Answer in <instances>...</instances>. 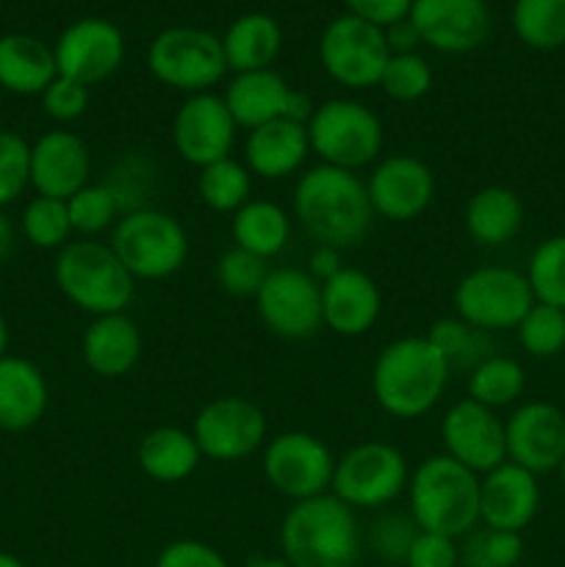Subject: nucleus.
Here are the masks:
<instances>
[{
	"label": "nucleus",
	"mask_w": 565,
	"mask_h": 567,
	"mask_svg": "<svg viewBox=\"0 0 565 567\" xmlns=\"http://www.w3.org/2000/svg\"><path fill=\"white\" fill-rule=\"evenodd\" d=\"M557 474H559V482H563V487H565V457H563V463H559Z\"/></svg>",
	"instance_id": "58"
},
{
	"label": "nucleus",
	"mask_w": 565,
	"mask_h": 567,
	"mask_svg": "<svg viewBox=\"0 0 565 567\" xmlns=\"http://www.w3.org/2000/svg\"><path fill=\"white\" fill-rule=\"evenodd\" d=\"M427 338L443 354V360H446L452 371H471L476 363H482V360L493 354L487 332L474 330V327L465 324L458 316H443V319L432 321L430 330H427Z\"/></svg>",
	"instance_id": "36"
},
{
	"label": "nucleus",
	"mask_w": 565,
	"mask_h": 567,
	"mask_svg": "<svg viewBox=\"0 0 565 567\" xmlns=\"http://www.w3.org/2000/svg\"><path fill=\"white\" fill-rule=\"evenodd\" d=\"M50 388L42 369L20 354L0 358V430L25 432L44 419Z\"/></svg>",
	"instance_id": "26"
},
{
	"label": "nucleus",
	"mask_w": 565,
	"mask_h": 567,
	"mask_svg": "<svg viewBox=\"0 0 565 567\" xmlns=\"http://www.w3.org/2000/svg\"><path fill=\"white\" fill-rule=\"evenodd\" d=\"M482 476L446 454H430L410 468L408 513L421 532L460 540L480 526Z\"/></svg>",
	"instance_id": "3"
},
{
	"label": "nucleus",
	"mask_w": 565,
	"mask_h": 567,
	"mask_svg": "<svg viewBox=\"0 0 565 567\" xmlns=\"http://www.w3.org/2000/svg\"><path fill=\"white\" fill-rule=\"evenodd\" d=\"M197 197L214 214L233 216L253 199V172L233 155L203 166L197 175Z\"/></svg>",
	"instance_id": "34"
},
{
	"label": "nucleus",
	"mask_w": 565,
	"mask_h": 567,
	"mask_svg": "<svg viewBox=\"0 0 565 567\" xmlns=\"http://www.w3.org/2000/svg\"><path fill=\"white\" fill-rule=\"evenodd\" d=\"M53 280L66 302L94 316L125 313L136 297V280L122 266L109 241L78 238L61 247L53 260Z\"/></svg>",
	"instance_id": "5"
},
{
	"label": "nucleus",
	"mask_w": 565,
	"mask_h": 567,
	"mask_svg": "<svg viewBox=\"0 0 565 567\" xmlns=\"http://www.w3.org/2000/svg\"><path fill=\"white\" fill-rule=\"evenodd\" d=\"M343 3H347L349 14L377 28H388L404 20L413 9V0H343Z\"/></svg>",
	"instance_id": "50"
},
{
	"label": "nucleus",
	"mask_w": 565,
	"mask_h": 567,
	"mask_svg": "<svg viewBox=\"0 0 565 567\" xmlns=\"http://www.w3.org/2000/svg\"><path fill=\"white\" fill-rule=\"evenodd\" d=\"M260 471L271 491L286 496L291 504L305 502L330 493L336 454L310 432H280L260 449Z\"/></svg>",
	"instance_id": "11"
},
{
	"label": "nucleus",
	"mask_w": 565,
	"mask_h": 567,
	"mask_svg": "<svg viewBox=\"0 0 565 567\" xmlns=\"http://www.w3.org/2000/svg\"><path fill=\"white\" fill-rule=\"evenodd\" d=\"M266 275H269L266 260L238 247L225 249L214 269L216 286L236 299H255V293L264 286Z\"/></svg>",
	"instance_id": "43"
},
{
	"label": "nucleus",
	"mask_w": 565,
	"mask_h": 567,
	"mask_svg": "<svg viewBox=\"0 0 565 567\" xmlns=\"http://www.w3.org/2000/svg\"><path fill=\"white\" fill-rule=\"evenodd\" d=\"M9 354V324H6L3 313H0V358Z\"/></svg>",
	"instance_id": "56"
},
{
	"label": "nucleus",
	"mask_w": 565,
	"mask_h": 567,
	"mask_svg": "<svg viewBox=\"0 0 565 567\" xmlns=\"http://www.w3.org/2000/svg\"><path fill=\"white\" fill-rule=\"evenodd\" d=\"M410 22L421 44L446 55H463L480 48L491 31L485 0H413Z\"/></svg>",
	"instance_id": "20"
},
{
	"label": "nucleus",
	"mask_w": 565,
	"mask_h": 567,
	"mask_svg": "<svg viewBox=\"0 0 565 567\" xmlns=\"http://www.w3.org/2000/svg\"><path fill=\"white\" fill-rule=\"evenodd\" d=\"M510 22L526 48H565V0H515Z\"/></svg>",
	"instance_id": "35"
},
{
	"label": "nucleus",
	"mask_w": 565,
	"mask_h": 567,
	"mask_svg": "<svg viewBox=\"0 0 565 567\" xmlns=\"http://www.w3.org/2000/svg\"><path fill=\"white\" fill-rule=\"evenodd\" d=\"M136 463L147 480L158 482V485H177L199 468L203 452H199L192 430L164 424L150 430L138 441Z\"/></svg>",
	"instance_id": "30"
},
{
	"label": "nucleus",
	"mask_w": 565,
	"mask_h": 567,
	"mask_svg": "<svg viewBox=\"0 0 565 567\" xmlns=\"http://www.w3.org/2000/svg\"><path fill=\"white\" fill-rule=\"evenodd\" d=\"M380 89L397 103H415L432 89V66L421 53L391 55L382 70Z\"/></svg>",
	"instance_id": "42"
},
{
	"label": "nucleus",
	"mask_w": 565,
	"mask_h": 567,
	"mask_svg": "<svg viewBox=\"0 0 565 567\" xmlns=\"http://www.w3.org/2000/svg\"><path fill=\"white\" fill-rule=\"evenodd\" d=\"M526 219L524 199L507 186H482L469 197L463 225L480 247H504L521 233Z\"/></svg>",
	"instance_id": "27"
},
{
	"label": "nucleus",
	"mask_w": 565,
	"mask_h": 567,
	"mask_svg": "<svg viewBox=\"0 0 565 567\" xmlns=\"http://www.w3.org/2000/svg\"><path fill=\"white\" fill-rule=\"evenodd\" d=\"M316 103L310 100V94L299 92V89H291L286 100V109H282V120L297 122V125H308V120L314 116Z\"/></svg>",
	"instance_id": "53"
},
{
	"label": "nucleus",
	"mask_w": 565,
	"mask_h": 567,
	"mask_svg": "<svg viewBox=\"0 0 565 567\" xmlns=\"http://www.w3.org/2000/svg\"><path fill=\"white\" fill-rule=\"evenodd\" d=\"M172 147L186 164L203 166L233 155L238 125L227 111L225 97L216 92L188 94L172 116Z\"/></svg>",
	"instance_id": "15"
},
{
	"label": "nucleus",
	"mask_w": 565,
	"mask_h": 567,
	"mask_svg": "<svg viewBox=\"0 0 565 567\" xmlns=\"http://www.w3.org/2000/svg\"><path fill=\"white\" fill-rule=\"evenodd\" d=\"M291 86L275 70L238 72L225 89V105L242 131H255L266 122L282 120V109Z\"/></svg>",
	"instance_id": "29"
},
{
	"label": "nucleus",
	"mask_w": 565,
	"mask_h": 567,
	"mask_svg": "<svg viewBox=\"0 0 565 567\" xmlns=\"http://www.w3.org/2000/svg\"><path fill=\"white\" fill-rule=\"evenodd\" d=\"M92 183V153L75 131L55 127L31 144V186L42 197L70 199Z\"/></svg>",
	"instance_id": "21"
},
{
	"label": "nucleus",
	"mask_w": 565,
	"mask_h": 567,
	"mask_svg": "<svg viewBox=\"0 0 565 567\" xmlns=\"http://www.w3.org/2000/svg\"><path fill=\"white\" fill-rule=\"evenodd\" d=\"M541 509L537 476L515 463H502L487 471L480 485V526L496 532H521L535 520Z\"/></svg>",
	"instance_id": "22"
},
{
	"label": "nucleus",
	"mask_w": 565,
	"mask_h": 567,
	"mask_svg": "<svg viewBox=\"0 0 565 567\" xmlns=\"http://www.w3.org/2000/svg\"><path fill=\"white\" fill-rule=\"evenodd\" d=\"M465 546L460 548V565L463 567H518L524 557V540L515 532H496L476 526L465 535Z\"/></svg>",
	"instance_id": "41"
},
{
	"label": "nucleus",
	"mask_w": 565,
	"mask_h": 567,
	"mask_svg": "<svg viewBox=\"0 0 565 567\" xmlns=\"http://www.w3.org/2000/svg\"><path fill=\"white\" fill-rule=\"evenodd\" d=\"M142 330L125 313L94 316L81 338V358L92 374L103 380H120L136 369L142 358Z\"/></svg>",
	"instance_id": "24"
},
{
	"label": "nucleus",
	"mask_w": 565,
	"mask_h": 567,
	"mask_svg": "<svg viewBox=\"0 0 565 567\" xmlns=\"http://www.w3.org/2000/svg\"><path fill=\"white\" fill-rule=\"evenodd\" d=\"M59 75L86 89L109 81L125 61V37L105 17H81L61 31L53 44Z\"/></svg>",
	"instance_id": "16"
},
{
	"label": "nucleus",
	"mask_w": 565,
	"mask_h": 567,
	"mask_svg": "<svg viewBox=\"0 0 565 567\" xmlns=\"http://www.w3.org/2000/svg\"><path fill=\"white\" fill-rule=\"evenodd\" d=\"M366 192L380 219L413 221L435 199V172L415 155L393 153L371 166Z\"/></svg>",
	"instance_id": "18"
},
{
	"label": "nucleus",
	"mask_w": 565,
	"mask_h": 567,
	"mask_svg": "<svg viewBox=\"0 0 565 567\" xmlns=\"http://www.w3.org/2000/svg\"><path fill=\"white\" fill-rule=\"evenodd\" d=\"M341 269H343L341 249L327 247V244H316V249L310 252V260H308V275L314 277V280L327 282L330 277H336Z\"/></svg>",
	"instance_id": "52"
},
{
	"label": "nucleus",
	"mask_w": 565,
	"mask_h": 567,
	"mask_svg": "<svg viewBox=\"0 0 565 567\" xmlns=\"http://www.w3.org/2000/svg\"><path fill=\"white\" fill-rule=\"evenodd\" d=\"M59 75L53 48L31 33L0 37V89L17 97L42 94Z\"/></svg>",
	"instance_id": "28"
},
{
	"label": "nucleus",
	"mask_w": 565,
	"mask_h": 567,
	"mask_svg": "<svg viewBox=\"0 0 565 567\" xmlns=\"http://www.w3.org/2000/svg\"><path fill=\"white\" fill-rule=\"evenodd\" d=\"M454 316L480 332L515 330L535 305L530 280L513 266H480L465 271L452 291Z\"/></svg>",
	"instance_id": "10"
},
{
	"label": "nucleus",
	"mask_w": 565,
	"mask_h": 567,
	"mask_svg": "<svg viewBox=\"0 0 565 567\" xmlns=\"http://www.w3.org/2000/svg\"><path fill=\"white\" fill-rule=\"evenodd\" d=\"M443 454L458 460L476 476L507 463V443H504V419L496 410L482 408L474 399H460L441 419Z\"/></svg>",
	"instance_id": "17"
},
{
	"label": "nucleus",
	"mask_w": 565,
	"mask_h": 567,
	"mask_svg": "<svg viewBox=\"0 0 565 567\" xmlns=\"http://www.w3.org/2000/svg\"><path fill=\"white\" fill-rule=\"evenodd\" d=\"M305 131L310 155H316L319 164L347 172L371 169L386 144L380 116L352 97H332L316 105Z\"/></svg>",
	"instance_id": "6"
},
{
	"label": "nucleus",
	"mask_w": 565,
	"mask_h": 567,
	"mask_svg": "<svg viewBox=\"0 0 565 567\" xmlns=\"http://www.w3.org/2000/svg\"><path fill=\"white\" fill-rule=\"evenodd\" d=\"M415 535H419V526L410 518V513H386L371 526L369 543L388 563H404Z\"/></svg>",
	"instance_id": "46"
},
{
	"label": "nucleus",
	"mask_w": 565,
	"mask_h": 567,
	"mask_svg": "<svg viewBox=\"0 0 565 567\" xmlns=\"http://www.w3.org/2000/svg\"><path fill=\"white\" fill-rule=\"evenodd\" d=\"M310 155V142L305 125L288 120L266 122L247 131L244 138V166L260 181H286L305 169Z\"/></svg>",
	"instance_id": "25"
},
{
	"label": "nucleus",
	"mask_w": 565,
	"mask_h": 567,
	"mask_svg": "<svg viewBox=\"0 0 565 567\" xmlns=\"http://www.w3.org/2000/svg\"><path fill=\"white\" fill-rule=\"evenodd\" d=\"M380 286L363 269L343 266L336 277L321 282V324L336 336H366L380 321Z\"/></svg>",
	"instance_id": "23"
},
{
	"label": "nucleus",
	"mask_w": 565,
	"mask_h": 567,
	"mask_svg": "<svg viewBox=\"0 0 565 567\" xmlns=\"http://www.w3.org/2000/svg\"><path fill=\"white\" fill-rule=\"evenodd\" d=\"M408 457L388 441H360L336 457L330 493L352 509H386L404 496Z\"/></svg>",
	"instance_id": "8"
},
{
	"label": "nucleus",
	"mask_w": 565,
	"mask_h": 567,
	"mask_svg": "<svg viewBox=\"0 0 565 567\" xmlns=\"http://www.w3.org/2000/svg\"><path fill=\"white\" fill-rule=\"evenodd\" d=\"M222 50H225L227 72H233V75L271 70L282 50V31L275 17L249 11V14L236 17L227 25L225 37H222Z\"/></svg>",
	"instance_id": "31"
},
{
	"label": "nucleus",
	"mask_w": 565,
	"mask_h": 567,
	"mask_svg": "<svg viewBox=\"0 0 565 567\" xmlns=\"http://www.w3.org/2000/svg\"><path fill=\"white\" fill-rule=\"evenodd\" d=\"M391 50H388L382 28L358 20L352 14H341L321 31L319 61L321 70L343 89H371L380 86Z\"/></svg>",
	"instance_id": "13"
},
{
	"label": "nucleus",
	"mask_w": 565,
	"mask_h": 567,
	"mask_svg": "<svg viewBox=\"0 0 565 567\" xmlns=\"http://www.w3.org/2000/svg\"><path fill=\"white\" fill-rule=\"evenodd\" d=\"M282 559L294 567H358L360 526L355 509L332 493L294 502L280 520Z\"/></svg>",
	"instance_id": "4"
},
{
	"label": "nucleus",
	"mask_w": 565,
	"mask_h": 567,
	"mask_svg": "<svg viewBox=\"0 0 565 567\" xmlns=\"http://www.w3.org/2000/svg\"><path fill=\"white\" fill-rule=\"evenodd\" d=\"M192 435L203 460L238 463L253 457L269 441V421L260 404L247 396H216L197 410Z\"/></svg>",
	"instance_id": "12"
},
{
	"label": "nucleus",
	"mask_w": 565,
	"mask_h": 567,
	"mask_svg": "<svg viewBox=\"0 0 565 567\" xmlns=\"http://www.w3.org/2000/svg\"><path fill=\"white\" fill-rule=\"evenodd\" d=\"M111 177H105V186L114 192L116 203H120L122 214L138 208H150L147 205V192L153 194V164L142 155H131V158H122L120 164H114V169L109 172Z\"/></svg>",
	"instance_id": "45"
},
{
	"label": "nucleus",
	"mask_w": 565,
	"mask_h": 567,
	"mask_svg": "<svg viewBox=\"0 0 565 567\" xmlns=\"http://www.w3.org/2000/svg\"><path fill=\"white\" fill-rule=\"evenodd\" d=\"M515 338L530 358H554L565 349V310L535 302L515 327Z\"/></svg>",
	"instance_id": "40"
},
{
	"label": "nucleus",
	"mask_w": 565,
	"mask_h": 567,
	"mask_svg": "<svg viewBox=\"0 0 565 567\" xmlns=\"http://www.w3.org/2000/svg\"><path fill=\"white\" fill-rule=\"evenodd\" d=\"M31 186V144L17 131L0 127V208Z\"/></svg>",
	"instance_id": "44"
},
{
	"label": "nucleus",
	"mask_w": 565,
	"mask_h": 567,
	"mask_svg": "<svg viewBox=\"0 0 565 567\" xmlns=\"http://www.w3.org/2000/svg\"><path fill=\"white\" fill-rule=\"evenodd\" d=\"M39 100H42V109L50 120L59 122V125H70L86 114L89 89L72 78L55 75L53 83L39 94Z\"/></svg>",
	"instance_id": "47"
},
{
	"label": "nucleus",
	"mask_w": 565,
	"mask_h": 567,
	"mask_svg": "<svg viewBox=\"0 0 565 567\" xmlns=\"http://www.w3.org/2000/svg\"><path fill=\"white\" fill-rule=\"evenodd\" d=\"M408 567H458L460 548L454 537L435 535V532H421L413 537L404 563Z\"/></svg>",
	"instance_id": "48"
},
{
	"label": "nucleus",
	"mask_w": 565,
	"mask_h": 567,
	"mask_svg": "<svg viewBox=\"0 0 565 567\" xmlns=\"http://www.w3.org/2000/svg\"><path fill=\"white\" fill-rule=\"evenodd\" d=\"M0 567H25L20 563V559L14 557V554H9V551H0Z\"/></svg>",
	"instance_id": "57"
},
{
	"label": "nucleus",
	"mask_w": 565,
	"mask_h": 567,
	"mask_svg": "<svg viewBox=\"0 0 565 567\" xmlns=\"http://www.w3.org/2000/svg\"><path fill=\"white\" fill-rule=\"evenodd\" d=\"M155 567H230L214 546L203 540H175L161 548Z\"/></svg>",
	"instance_id": "49"
},
{
	"label": "nucleus",
	"mask_w": 565,
	"mask_h": 567,
	"mask_svg": "<svg viewBox=\"0 0 565 567\" xmlns=\"http://www.w3.org/2000/svg\"><path fill=\"white\" fill-rule=\"evenodd\" d=\"M507 460L530 474L559 468L565 457V413L552 402H524L504 419Z\"/></svg>",
	"instance_id": "19"
},
{
	"label": "nucleus",
	"mask_w": 565,
	"mask_h": 567,
	"mask_svg": "<svg viewBox=\"0 0 565 567\" xmlns=\"http://www.w3.org/2000/svg\"><path fill=\"white\" fill-rule=\"evenodd\" d=\"M14 247H17V227L14 221L9 219V214L0 208V266L9 264L11 255H14Z\"/></svg>",
	"instance_id": "54"
},
{
	"label": "nucleus",
	"mask_w": 565,
	"mask_h": 567,
	"mask_svg": "<svg viewBox=\"0 0 565 567\" xmlns=\"http://www.w3.org/2000/svg\"><path fill=\"white\" fill-rule=\"evenodd\" d=\"M66 210H70L72 233L81 238H97L105 230L111 233L122 216L120 203L105 183H89L72 194L66 199Z\"/></svg>",
	"instance_id": "39"
},
{
	"label": "nucleus",
	"mask_w": 565,
	"mask_h": 567,
	"mask_svg": "<svg viewBox=\"0 0 565 567\" xmlns=\"http://www.w3.org/2000/svg\"><path fill=\"white\" fill-rule=\"evenodd\" d=\"M20 236L37 249H53V252H59L61 247H66V244L72 241L66 199L42 197V194H37V197L22 208Z\"/></svg>",
	"instance_id": "37"
},
{
	"label": "nucleus",
	"mask_w": 565,
	"mask_h": 567,
	"mask_svg": "<svg viewBox=\"0 0 565 567\" xmlns=\"http://www.w3.org/2000/svg\"><path fill=\"white\" fill-rule=\"evenodd\" d=\"M452 369L427 336H402L386 343L371 365V396L391 419L413 421L432 413Z\"/></svg>",
	"instance_id": "2"
},
{
	"label": "nucleus",
	"mask_w": 565,
	"mask_h": 567,
	"mask_svg": "<svg viewBox=\"0 0 565 567\" xmlns=\"http://www.w3.org/2000/svg\"><path fill=\"white\" fill-rule=\"evenodd\" d=\"M147 70L155 81L186 97L214 92L216 83L227 75L222 37L192 25L166 28L150 42Z\"/></svg>",
	"instance_id": "9"
},
{
	"label": "nucleus",
	"mask_w": 565,
	"mask_h": 567,
	"mask_svg": "<svg viewBox=\"0 0 565 567\" xmlns=\"http://www.w3.org/2000/svg\"><path fill=\"white\" fill-rule=\"evenodd\" d=\"M291 208L294 219L316 244L341 252L360 247L377 219L363 177L327 164L299 172Z\"/></svg>",
	"instance_id": "1"
},
{
	"label": "nucleus",
	"mask_w": 565,
	"mask_h": 567,
	"mask_svg": "<svg viewBox=\"0 0 565 567\" xmlns=\"http://www.w3.org/2000/svg\"><path fill=\"white\" fill-rule=\"evenodd\" d=\"M382 37H386V44H388V50H391V55L419 53L421 37H419V31H415L413 22H410V17H404V20L382 28Z\"/></svg>",
	"instance_id": "51"
},
{
	"label": "nucleus",
	"mask_w": 565,
	"mask_h": 567,
	"mask_svg": "<svg viewBox=\"0 0 565 567\" xmlns=\"http://www.w3.org/2000/svg\"><path fill=\"white\" fill-rule=\"evenodd\" d=\"M258 319L271 336L282 341H308L319 336L321 324V282L305 269L280 266L269 269L264 286L255 293Z\"/></svg>",
	"instance_id": "14"
},
{
	"label": "nucleus",
	"mask_w": 565,
	"mask_h": 567,
	"mask_svg": "<svg viewBox=\"0 0 565 567\" xmlns=\"http://www.w3.org/2000/svg\"><path fill=\"white\" fill-rule=\"evenodd\" d=\"M465 391H469L465 396L499 413L521 402L526 391V371L515 358L493 352L469 371Z\"/></svg>",
	"instance_id": "33"
},
{
	"label": "nucleus",
	"mask_w": 565,
	"mask_h": 567,
	"mask_svg": "<svg viewBox=\"0 0 565 567\" xmlns=\"http://www.w3.org/2000/svg\"><path fill=\"white\" fill-rule=\"evenodd\" d=\"M294 219L275 199H249L230 216L233 247L271 260L291 241Z\"/></svg>",
	"instance_id": "32"
},
{
	"label": "nucleus",
	"mask_w": 565,
	"mask_h": 567,
	"mask_svg": "<svg viewBox=\"0 0 565 567\" xmlns=\"http://www.w3.org/2000/svg\"><path fill=\"white\" fill-rule=\"evenodd\" d=\"M109 244L136 282H158L177 275L192 252L181 219L153 205L122 214Z\"/></svg>",
	"instance_id": "7"
},
{
	"label": "nucleus",
	"mask_w": 565,
	"mask_h": 567,
	"mask_svg": "<svg viewBox=\"0 0 565 567\" xmlns=\"http://www.w3.org/2000/svg\"><path fill=\"white\" fill-rule=\"evenodd\" d=\"M524 275L535 293V302L565 310V233L543 238L532 249Z\"/></svg>",
	"instance_id": "38"
},
{
	"label": "nucleus",
	"mask_w": 565,
	"mask_h": 567,
	"mask_svg": "<svg viewBox=\"0 0 565 567\" xmlns=\"http://www.w3.org/2000/svg\"><path fill=\"white\" fill-rule=\"evenodd\" d=\"M249 567H294V565L282 557H260V559H253Z\"/></svg>",
	"instance_id": "55"
}]
</instances>
